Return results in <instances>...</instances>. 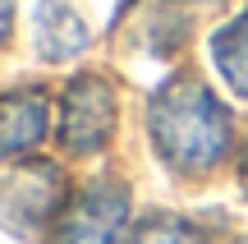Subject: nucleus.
I'll return each mask as SVG.
<instances>
[{
	"label": "nucleus",
	"mask_w": 248,
	"mask_h": 244,
	"mask_svg": "<svg viewBox=\"0 0 248 244\" xmlns=\"http://www.w3.org/2000/svg\"><path fill=\"white\" fill-rule=\"evenodd\" d=\"M152 143L175 171H212L230 152V111L193 79L152 97Z\"/></svg>",
	"instance_id": "obj_1"
},
{
	"label": "nucleus",
	"mask_w": 248,
	"mask_h": 244,
	"mask_svg": "<svg viewBox=\"0 0 248 244\" xmlns=\"http://www.w3.org/2000/svg\"><path fill=\"white\" fill-rule=\"evenodd\" d=\"M64 203V180L55 166H23L0 184V226L32 240Z\"/></svg>",
	"instance_id": "obj_2"
},
{
	"label": "nucleus",
	"mask_w": 248,
	"mask_h": 244,
	"mask_svg": "<svg viewBox=\"0 0 248 244\" xmlns=\"http://www.w3.org/2000/svg\"><path fill=\"white\" fill-rule=\"evenodd\" d=\"M115 134V92L106 79L88 74V79L69 83L64 97V120H60V138L69 152H97L110 143Z\"/></svg>",
	"instance_id": "obj_3"
},
{
	"label": "nucleus",
	"mask_w": 248,
	"mask_h": 244,
	"mask_svg": "<svg viewBox=\"0 0 248 244\" xmlns=\"http://www.w3.org/2000/svg\"><path fill=\"white\" fill-rule=\"evenodd\" d=\"M124 217H129V194L120 184H92L64 212L55 244H120Z\"/></svg>",
	"instance_id": "obj_4"
},
{
	"label": "nucleus",
	"mask_w": 248,
	"mask_h": 244,
	"mask_svg": "<svg viewBox=\"0 0 248 244\" xmlns=\"http://www.w3.org/2000/svg\"><path fill=\"white\" fill-rule=\"evenodd\" d=\"M37 46L46 60H69L88 46V23L69 0H42L37 5Z\"/></svg>",
	"instance_id": "obj_5"
},
{
	"label": "nucleus",
	"mask_w": 248,
	"mask_h": 244,
	"mask_svg": "<svg viewBox=\"0 0 248 244\" xmlns=\"http://www.w3.org/2000/svg\"><path fill=\"white\" fill-rule=\"evenodd\" d=\"M46 101L37 92H9L0 97V152H23L46 134Z\"/></svg>",
	"instance_id": "obj_6"
},
{
	"label": "nucleus",
	"mask_w": 248,
	"mask_h": 244,
	"mask_svg": "<svg viewBox=\"0 0 248 244\" xmlns=\"http://www.w3.org/2000/svg\"><path fill=\"white\" fill-rule=\"evenodd\" d=\"M212 51H216V65H221L225 83H230L239 97H248V18L225 23L221 33H216Z\"/></svg>",
	"instance_id": "obj_7"
},
{
	"label": "nucleus",
	"mask_w": 248,
	"mask_h": 244,
	"mask_svg": "<svg viewBox=\"0 0 248 244\" xmlns=\"http://www.w3.org/2000/svg\"><path fill=\"white\" fill-rule=\"evenodd\" d=\"M129 244H198V230L175 217H161V221H147Z\"/></svg>",
	"instance_id": "obj_8"
},
{
	"label": "nucleus",
	"mask_w": 248,
	"mask_h": 244,
	"mask_svg": "<svg viewBox=\"0 0 248 244\" xmlns=\"http://www.w3.org/2000/svg\"><path fill=\"white\" fill-rule=\"evenodd\" d=\"M9 14H14V0H0V42L9 37Z\"/></svg>",
	"instance_id": "obj_9"
},
{
	"label": "nucleus",
	"mask_w": 248,
	"mask_h": 244,
	"mask_svg": "<svg viewBox=\"0 0 248 244\" xmlns=\"http://www.w3.org/2000/svg\"><path fill=\"white\" fill-rule=\"evenodd\" d=\"M244 184H248V162H244Z\"/></svg>",
	"instance_id": "obj_10"
}]
</instances>
